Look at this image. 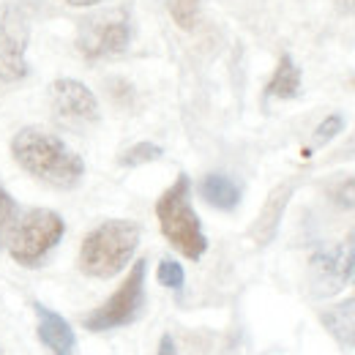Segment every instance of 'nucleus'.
Here are the masks:
<instances>
[{"label": "nucleus", "instance_id": "obj_5", "mask_svg": "<svg viewBox=\"0 0 355 355\" xmlns=\"http://www.w3.org/2000/svg\"><path fill=\"white\" fill-rule=\"evenodd\" d=\"M132 39L134 22L126 8H110V11L90 14L80 22V31H77V46L88 60L123 55L132 46Z\"/></svg>", "mask_w": 355, "mask_h": 355}, {"label": "nucleus", "instance_id": "obj_16", "mask_svg": "<svg viewBox=\"0 0 355 355\" xmlns=\"http://www.w3.org/2000/svg\"><path fill=\"white\" fill-rule=\"evenodd\" d=\"M170 14L178 28L194 31L200 22V0H170Z\"/></svg>", "mask_w": 355, "mask_h": 355}, {"label": "nucleus", "instance_id": "obj_13", "mask_svg": "<svg viewBox=\"0 0 355 355\" xmlns=\"http://www.w3.org/2000/svg\"><path fill=\"white\" fill-rule=\"evenodd\" d=\"M200 197L219 211H235L241 202V186L224 173H211L200 180Z\"/></svg>", "mask_w": 355, "mask_h": 355}, {"label": "nucleus", "instance_id": "obj_24", "mask_svg": "<svg viewBox=\"0 0 355 355\" xmlns=\"http://www.w3.org/2000/svg\"><path fill=\"white\" fill-rule=\"evenodd\" d=\"M69 6H77V8H85V6H98V3H104V0H66Z\"/></svg>", "mask_w": 355, "mask_h": 355}, {"label": "nucleus", "instance_id": "obj_18", "mask_svg": "<svg viewBox=\"0 0 355 355\" xmlns=\"http://www.w3.org/2000/svg\"><path fill=\"white\" fill-rule=\"evenodd\" d=\"M156 279L162 287H170V290H183V282H186V273L183 266L178 260H162L156 268Z\"/></svg>", "mask_w": 355, "mask_h": 355}, {"label": "nucleus", "instance_id": "obj_20", "mask_svg": "<svg viewBox=\"0 0 355 355\" xmlns=\"http://www.w3.org/2000/svg\"><path fill=\"white\" fill-rule=\"evenodd\" d=\"M331 197H334V202L339 208H355V175L345 178L342 183H336L334 191H331Z\"/></svg>", "mask_w": 355, "mask_h": 355}, {"label": "nucleus", "instance_id": "obj_21", "mask_svg": "<svg viewBox=\"0 0 355 355\" xmlns=\"http://www.w3.org/2000/svg\"><path fill=\"white\" fill-rule=\"evenodd\" d=\"M156 355H178V345H175V339H173L170 334H164V336H162Z\"/></svg>", "mask_w": 355, "mask_h": 355}, {"label": "nucleus", "instance_id": "obj_23", "mask_svg": "<svg viewBox=\"0 0 355 355\" xmlns=\"http://www.w3.org/2000/svg\"><path fill=\"white\" fill-rule=\"evenodd\" d=\"M342 14H355V0H334Z\"/></svg>", "mask_w": 355, "mask_h": 355}, {"label": "nucleus", "instance_id": "obj_6", "mask_svg": "<svg viewBox=\"0 0 355 355\" xmlns=\"http://www.w3.org/2000/svg\"><path fill=\"white\" fill-rule=\"evenodd\" d=\"M145 273L148 263L137 260L129 270V276L123 279V284L93 311L85 314V328L88 331H115L123 325H132L134 320L145 309Z\"/></svg>", "mask_w": 355, "mask_h": 355}, {"label": "nucleus", "instance_id": "obj_12", "mask_svg": "<svg viewBox=\"0 0 355 355\" xmlns=\"http://www.w3.org/2000/svg\"><path fill=\"white\" fill-rule=\"evenodd\" d=\"M320 322L322 328L334 336L336 345L342 347H355V298H347V301H339L334 306L320 314Z\"/></svg>", "mask_w": 355, "mask_h": 355}, {"label": "nucleus", "instance_id": "obj_10", "mask_svg": "<svg viewBox=\"0 0 355 355\" xmlns=\"http://www.w3.org/2000/svg\"><path fill=\"white\" fill-rule=\"evenodd\" d=\"M33 311H36L39 342L46 350L52 355H77V336H74V328L69 325V320L55 309L44 306L42 301H33Z\"/></svg>", "mask_w": 355, "mask_h": 355}, {"label": "nucleus", "instance_id": "obj_15", "mask_svg": "<svg viewBox=\"0 0 355 355\" xmlns=\"http://www.w3.org/2000/svg\"><path fill=\"white\" fill-rule=\"evenodd\" d=\"M164 156V148L162 145H156V142H150V139H142V142H137L132 145L126 153H121V164L123 167H142V164H150V162H159Z\"/></svg>", "mask_w": 355, "mask_h": 355}, {"label": "nucleus", "instance_id": "obj_9", "mask_svg": "<svg viewBox=\"0 0 355 355\" xmlns=\"http://www.w3.org/2000/svg\"><path fill=\"white\" fill-rule=\"evenodd\" d=\"M350 284V252L347 241L314 252L309 260V290L314 298H331Z\"/></svg>", "mask_w": 355, "mask_h": 355}, {"label": "nucleus", "instance_id": "obj_19", "mask_svg": "<svg viewBox=\"0 0 355 355\" xmlns=\"http://www.w3.org/2000/svg\"><path fill=\"white\" fill-rule=\"evenodd\" d=\"M14 219H17V202H14V200H11V194L0 186V243H3V241H6V235L11 232Z\"/></svg>", "mask_w": 355, "mask_h": 355}, {"label": "nucleus", "instance_id": "obj_4", "mask_svg": "<svg viewBox=\"0 0 355 355\" xmlns=\"http://www.w3.org/2000/svg\"><path fill=\"white\" fill-rule=\"evenodd\" d=\"M63 235H66V222L60 214L49 208H33L19 222H14L11 235H8V252L14 263L36 268L63 241Z\"/></svg>", "mask_w": 355, "mask_h": 355}, {"label": "nucleus", "instance_id": "obj_25", "mask_svg": "<svg viewBox=\"0 0 355 355\" xmlns=\"http://www.w3.org/2000/svg\"><path fill=\"white\" fill-rule=\"evenodd\" d=\"M347 156H355V139L350 142V148H347Z\"/></svg>", "mask_w": 355, "mask_h": 355}, {"label": "nucleus", "instance_id": "obj_11", "mask_svg": "<svg viewBox=\"0 0 355 355\" xmlns=\"http://www.w3.org/2000/svg\"><path fill=\"white\" fill-rule=\"evenodd\" d=\"M293 189H295V183H282V186H276V189L270 191L263 214L257 216V222L252 227V238H254L257 243L273 241V235H276V230H279V224H282V216H284V208H287V202H290V197H293Z\"/></svg>", "mask_w": 355, "mask_h": 355}, {"label": "nucleus", "instance_id": "obj_14", "mask_svg": "<svg viewBox=\"0 0 355 355\" xmlns=\"http://www.w3.org/2000/svg\"><path fill=\"white\" fill-rule=\"evenodd\" d=\"M301 93V69L295 66V60L284 52L273 69V77L268 83L266 96L268 98H295Z\"/></svg>", "mask_w": 355, "mask_h": 355}, {"label": "nucleus", "instance_id": "obj_2", "mask_svg": "<svg viewBox=\"0 0 355 355\" xmlns=\"http://www.w3.org/2000/svg\"><path fill=\"white\" fill-rule=\"evenodd\" d=\"M139 224L132 219H110L90 230L80 246V270L90 279H112L132 263L139 246Z\"/></svg>", "mask_w": 355, "mask_h": 355}, {"label": "nucleus", "instance_id": "obj_17", "mask_svg": "<svg viewBox=\"0 0 355 355\" xmlns=\"http://www.w3.org/2000/svg\"><path fill=\"white\" fill-rule=\"evenodd\" d=\"M342 132H345V115L342 112H334V115H328L325 121L317 123V129L311 134V142L314 145H325V142H331L334 137H339Z\"/></svg>", "mask_w": 355, "mask_h": 355}, {"label": "nucleus", "instance_id": "obj_22", "mask_svg": "<svg viewBox=\"0 0 355 355\" xmlns=\"http://www.w3.org/2000/svg\"><path fill=\"white\" fill-rule=\"evenodd\" d=\"M347 252H350V284L355 287V230L347 235Z\"/></svg>", "mask_w": 355, "mask_h": 355}, {"label": "nucleus", "instance_id": "obj_7", "mask_svg": "<svg viewBox=\"0 0 355 355\" xmlns=\"http://www.w3.org/2000/svg\"><path fill=\"white\" fill-rule=\"evenodd\" d=\"M28 22L19 8L0 6V83H17L28 77Z\"/></svg>", "mask_w": 355, "mask_h": 355}, {"label": "nucleus", "instance_id": "obj_1", "mask_svg": "<svg viewBox=\"0 0 355 355\" xmlns=\"http://www.w3.org/2000/svg\"><path fill=\"white\" fill-rule=\"evenodd\" d=\"M14 162L52 189H74L85 175V162L60 137L44 129H19L11 139Z\"/></svg>", "mask_w": 355, "mask_h": 355}, {"label": "nucleus", "instance_id": "obj_3", "mask_svg": "<svg viewBox=\"0 0 355 355\" xmlns=\"http://www.w3.org/2000/svg\"><path fill=\"white\" fill-rule=\"evenodd\" d=\"M156 219L162 227V235L186 260H200L208 252V238L191 205V180L186 173H180L175 183L156 200Z\"/></svg>", "mask_w": 355, "mask_h": 355}, {"label": "nucleus", "instance_id": "obj_8", "mask_svg": "<svg viewBox=\"0 0 355 355\" xmlns=\"http://www.w3.org/2000/svg\"><path fill=\"white\" fill-rule=\"evenodd\" d=\"M49 104L55 118L66 126H90L101 118L98 98L93 96V90L71 77H60L49 85Z\"/></svg>", "mask_w": 355, "mask_h": 355}]
</instances>
